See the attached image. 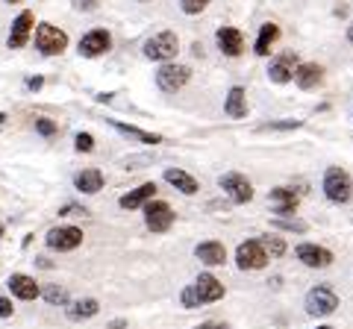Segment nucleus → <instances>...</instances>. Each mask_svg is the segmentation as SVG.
I'll return each mask as SVG.
<instances>
[{"label": "nucleus", "mask_w": 353, "mask_h": 329, "mask_svg": "<svg viewBox=\"0 0 353 329\" xmlns=\"http://www.w3.org/2000/svg\"><path fill=\"white\" fill-rule=\"evenodd\" d=\"M324 194L330 203H347L353 197V180L345 168H327L324 173Z\"/></svg>", "instance_id": "nucleus-1"}, {"label": "nucleus", "mask_w": 353, "mask_h": 329, "mask_svg": "<svg viewBox=\"0 0 353 329\" xmlns=\"http://www.w3.org/2000/svg\"><path fill=\"white\" fill-rule=\"evenodd\" d=\"M68 47V36L65 30L53 27V24H39L36 27V50L44 56H59V53Z\"/></svg>", "instance_id": "nucleus-2"}, {"label": "nucleus", "mask_w": 353, "mask_h": 329, "mask_svg": "<svg viewBox=\"0 0 353 329\" xmlns=\"http://www.w3.org/2000/svg\"><path fill=\"white\" fill-rule=\"evenodd\" d=\"M176 50H180V41H176V36L171 30H162L153 39L145 41V56L153 62H168L176 56Z\"/></svg>", "instance_id": "nucleus-3"}, {"label": "nucleus", "mask_w": 353, "mask_h": 329, "mask_svg": "<svg viewBox=\"0 0 353 329\" xmlns=\"http://www.w3.org/2000/svg\"><path fill=\"white\" fill-rule=\"evenodd\" d=\"M268 250L262 247V241L256 238H250V241H241L239 250H236V262H239V268L241 270H259L268 265Z\"/></svg>", "instance_id": "nucleus-4"}, {"label": "nucleus", "mask_w": 353, "mask_h": 329, "mask_svg": "<svg viewBox=\"0 0 353 329\" xmlns=\"http://www.w3.org/2000/svg\"><path fill=\"white\" fill-rule=\"evenodd\" d=\"M218 185L224 189V194L233 203H250L253 200V185H250V180L245 177V173L230 171V173H224V177L218 180Z\"/></svg>", "instance_id": "nucleus-5"}, {"label": "nucleus", "mask_w": 353, "mask_h": 329, "mask_svg": "<svg viewBox=\"0 0 353 329\" xmlns=\"http://www.w3.org/2000/svg\"><path fill=\"white\" fill-rule=\"evenodd\" d=\"M336 309H339L336 291L324 288V285H318V288H312L306 294V312L312 317H327V315H333Z\"/></svg>", "instance_id": "nucleus-6"}, {"label": "nucleus", "mask_w": 353, "mask_h": 329, "mask_svg": "<svg viewBox=\"0 0 353 329\" xmlns=\"http://www.w3.org/2000/svg\"><path fill=\"white\" fill-rule=\"evenodd\" d=\"M145 224L150 233H168L174 226V209L165 200H150L145 203Z\"/></svg>", "instance_id": "nucleus-7"}, {"label": "nucleus", "mask_w": 353, "mask_h": 329, "mask_svg": "<svg viewBox=\"0 0 353 329\" xmlns=\"http://www.w3.org/2000/svg\"><path fill=\"white\" fill-rule=\"evenodd\" d=\"M50 250H59V253H68L83 244V229L80 226H53L48 235H44Z\"/></svg>", "instance_id": "nucleus-8"}, {"label": "nucleus", "mask_w": 353, "mask_h": 329, "mask_svg": "<svg viewBox=\"0 0 353 329\" xmlns=\"http://www.w3.org/2000/svg\"><path fill=\"white\" fill-rule=\"evenodd\" d=\"M189 76H192V71L185 68V65L168 62V65H162V68L157 71V85L162 92H180L183 85L189 83Z\"/></svg>", "instance_id": "nucleus-9"}, {"label": "nucleus", "mask_w": 353, "mask_h": 329, "mask_svg": "<svg viewBox=\"0 0 353 329\" xmlns=\"http://www.w3.org/2000/svg\"><path fill=\"white\" fill-rule=\"evenodd\" d=\"M109 47H112V36H109L106 30H92L80 39V56H85V59L103 56V53H109Z\"/></svg>", "instance_id": "nucleus-10"}, {"label": "nucleus", "mask_w": 353, "mask_h": 329, "mask_svg": "<svg viewBox=\"0 0 353 329\" xmlns=\"http://www.w3.org/2000/svg\"><path fill=\"white\" fill-rule=\"evenodd\" d=\"M297 65H301V62H297V53H280V56L271 62V68H268L271 83H277V85L292 83V80H294Z\"/></svg>", "instance_id": "nucleus-11"}, {"label": "nucleus", "mask_w": 353, "mask_h": 329, "mask_svg": "<svg viewBox=\"0 0 353 329\" xmlns=\"http://www.w3.org/2000/svg\"><path fill=\"white\" fill-rule=\"evenodd\" d=\"M294 256L303 262L306 268H330L333 265V253H330L327 247H318V244H301L294 250Z\"/></svg>", "instance_id": "nucleus-12"}, {"label": "nucleus", "mask_w": 353, "mask_h": 329, "mask_svg": "<svg viewBox=\"0 0 353 329\" xmlns=\"http://www.w3.org/2000/svg\"><path fill=\"white\" fill-rule=\"evenodd\" d=\"M32 30H36V24H32V12H21L15 21H12V30H9V39H6V45L18 50V47H24L30 36H32Z\"/></svg>", "instance_id": "nucleus-13"}, {"label": "nucleus", "mask_w": 353, "mask_h": 329, "mask_svg": "<svg viewBox=\"0 0 353 329\" xmlns=\"http://www.w3.org/2000/svg\"><path fill=\"white\" fill-rule=\"evenodd\" d=\"M215 41L224 56H241V53H245V36H241L236 27H221Z\"/></svg>", "instance_id": "nucleus-14"}, {"label": "nucleus", "mask_w": 353, "mask_h": 329, "mask_svg": "<svg viewBox=\"0 0 353 329\" xmlns=\"http://www.w3.org/2000/svg\"><path fill=\"white\" fill-rule=\"evenodd\" d=\"M194 291H197V300H201V306L215 303V300L224 297V285H221L212 273H201V277L194 279Z\"/></svg>", "instance_id": "nucleus-15"}, {"label": "nucleus", "mask_w": 353, "mask_h": 329, "mask_svg": "<svg viewBox=\"0 0 353 329\" xmlns=\"http://www.w3.org/2000/svg\"><path fill=\"white\" fill-rule=\"evenodd\" d=\"M6 285H9V291H12L18 300H36L39 294H41L39 282L32 279V277H27V273H12Z\"/></svg>", "instance_id": "nucleus-16"}, {"label": "nucleus", "mask_w": 353, "mask_h": 329, "mask_svg": "<svg viewBox=\"0 0 353 329\" xmlns=\"http://www.w3.org/2000/svg\"><path fill=\"white\" fill-rule=\"evenodd\" d=\"M324 80V68L318 62H303V65H297V71H294V83L301 85L303 92L309 89H318Z\"/></svg>", "instance_id": "nucleus-17"}, {"label": "nucleus", "mask_w": 353, "mask_h": 329, "mask_svg": "<svg viewBox=\"0 0 353 329\" xmlns=\"http://www.w3.org/2000/svg\"><path fill=\"white\" fill-rule=\"evenodd\" d=\"M153 197H157V182H145V185H139V189H132L130 194H124L118 200V206L121 209H139V206H145V203H150Z\"/></svg>", "instance_id": "nucleus-18"}, {"label": "nucleus", "mask_w": 353, "mask_h": 329, "mask_svg": "<svg viewBox=\"0 0 353 329\" xmlns=\"http://www.w3.org/2000/svg\"><path fill=\"white\" fill-rule=\"evenodd\" d=\"M297 194L294 189H274L271 191V206H274V212H277L280 217H289L297 212Z\"/></svg>", "instance_id": "nucleus-19"}, {"label": "nucleus", "mask_w": 353, "mask_h": 329, "mask_svg": "<svg viewBox=\"0 0 353 329\" xmlns=\"http://www.w3.org/2000/svg\"><path fill=\"white\" fill-rule=\"evenodd\" d=\"M194 256L203 262V265H224L227 262V247L221 241H201L194 247Z\"/></svg>", "instance_id": "nucleus-20"}, {"label": "nucleus", "mask_w": 353, "mask_h": 329, "mask_svg": "<svg viewBox=\"0 0 353 329\" xmlns=\"http://www.w3.org/2000/svg\"><path fill=\"white\" fill-rule=\"evenodd\" d=\"M74 189L77 191H83V194H97L103 189V173L97 171V168H85V171H80L74 177Z\"/></svg>", "instance_id": "nucleus-21"}, {"label": "nucleus", "mask_w": 353, "mask_h": 329, "mask_svg": "<svg viewBox=\"0 0 353 329\" xmlns=\"http://www.w3.org/2000/svg\"><path fill=\"white\" fill-rule=\"evenodd\" d=\"M165 182L174 185V189L180 191V194H197V189H201L192 173H185V171H180V168H168V171H165Z\"/></svg>", "instance_id": "nucleus-22"}, {"label": "nucleus", "mask_w": 353, "mask_h": 329, "mask_svg": "<svg viewBox=\"0 0 353 329\" xmlns=\"http://www.w3.org/2000/svg\"><path fill=\"white\" fill-rule=\"evenodd\" d=\"M65 312H68L71 321H88V317H94L97 312H101V303H97L94 297H85V300H68V306H65Z\"/></svg>", "instance_id": "nucleus-23"}, {"label": "nucleus", "mask_w": 353, "mask_h": 329, "mask_svg": "<svg viewBox=\"0 0 353 329\" xmlns=\"http://www.w3.org/2000/svg\"><path fill=\"white\" fill-rule=\"evenodd\" d=\"M224 112L230 118H245L248 115V94H245L241 85H233V89H230L227 103H224Z\"/></svg>", "instance_id": "nucleus-24"}, {"label": "nucleus", "mask_w": 353, "mask_h": 329, "mask_svg": "<svg viewBox=\"0 0 353 329\" xmlns=\"http://www.w3.org/2000/svg\"><path fill=\"white\" fill-rule=\"evenodd\" d=\"M121 136H127V138H136V141H141V145H159V136L157 133H145V129H139V127H130V124H121V120H109Z\"/></svg>", "instance_id": "nucleus-25"}, {"label": "nucleus", "mask_w": 353, "mask_h": 329, "mask_svg": "<svg viewBox=\"0 0 353 329\" xmlns=\"http://www.w3.org/2000/svg\"><path fill=\"white\" fill-rule=\"evenodd\" d=\"M280 39V27L277 24H262V30H259V39H256V56H268L271 53V45Z\"/></svg>", "instance_id": "nucleus-26"}, {"label": "nucleus", "mask_w": 353, "mask_h": 329, "mask_svg": "<svg viewBox=\"0 0 353 329\" xmlns=\"http://www.w3.org/2000/svg\"><path fill=\"white\" fill-rule=\"evenodd\" d=\"M41 294L50 306H68V291H65L62 285H50V288H44Z\"/></svg>", "instance_id": "nucleus-27"}, {"label": "nucleus", "mask_w": 353, "mask_h": 329, "mask_svg": "<svg viewBox=\"0 0 353 329\" xmlns=\"http://www.w3.org/2000/svg\"><path fill=\"white\" fill-rule=\"evenodd\" d=\"M259 241H262V247L268 250V256H274V259L285 253V241H283L280 235H265V238H259Z\"/></svg>", "instance_id": "nucleus-28"}, {"label": "nucleus", "mask_w": 353, "mask_h": 329, "mask_svg": "<svg viewBox=\"0 0 353 329\" xmlns=\"http://www.w3.org/2000/svg\"><path fill=\"white\" fill-rule=\"evenodd\" d=\"M209 3H212V0H180V6H183L185 15H201Z\"/></svg>", "instance_id": "nucleus-29"}, {"label": "nucleus", "mask_w": 353, "mask_h": 329, "mask_svg": "<svg viewBox=\"0 0 353 329\" xmlns=\"http://www.w3.org/2000/svg\"><path fill=\"white\" fill-rule=\"evenodd\" d=\"M36 129H39V133L41 136H57V124H53V120L50 118H36Z\"/></svg>", "instance_id": "nucleus-30"}, {"label": "nucleus", "mask_w": 353, "mask_h": 329, "mask_svg": "<svg viewBox=\"0 0 353 329\" xmlns=\"http://www.w3.org/2000/svg\"><path fill=\"white\" fill-rule=\"evenodd\" d=\"M74 145H77V150H80V153H92L94 150V138L88 136V133H80V136L74 138Z\"/></svg>", "instance_id": "nucleus-31"}, {"label": "nucleus", "mask_w": 353, "mask_h": 329, "mask_svg": "<svg viewBox=\"0 0 353 329\" xmlns=\"http://www.w3.org/2000/svg\"><path fill=\"white\" fill-rule=\"evenodd\" d=\"M183 306H185V309H197V306H201V300H197V291H194V285H189V288L183 291Z\"/></svg>", "instance_id": "nucleus-32"}, {"label": "nucleus", "mask_w": 353, "mask_h": 329, "mask_svg": "<svg viewBox=\"0 0 353 329\" xmlns=\"http://www.w3.org/2000/svg\"><path fill=\"white\" fill-rule=\"evenodd\" d=\"M277 229H289V233H306V224L301 221H274Z\"/></svg>", "instance_id": "nucleus-33"}, {"label": "nucleus", "mask_w": 353, "mask_h": 329, "mask_svg": "<svg viewBox=\"0 0 353 329\" xmlns=\"http://www.w3.org/2000/svg\"><path fill=\"white\" fill-rule=\"evenodd\" d=\"M74 9H80V12H94L97 6H101V0H71Z\"/></svg>", "instance_id": "nucleus-34"}, {"label": "nucleus", "mask_w": 353, "mask_h": 329, "mask_svg": "<svg viewBox=\"0 0 353 329\" xmlns=\"http://www.w3.org/2000/svg\"><path fill=\"white\" fill-rule=\"evenodd\" d=\"M301 120H274V124H265L262 129H297Z\"/></svg>", "instance_id": "nucleus-35"}, {"label": "nucleus", "mask_w": 353, "mask_h": 329, "mask_svg": "<svg viewBox=\"0 0 353 329\" xmlns=\"http://www.w3.org/2000/svg\"><path fill=\"white\" fill-rule=\"evenodd\" d=\"M12 312H15L12 300H9V297H3V294H0V317H12Z\"/></svg>", "instance_id": "nucleus-36"}, {"label": "nucleus", "mask_w": 353, "mask_h": 329, "mask_svg": "<svg viewBox=\"0 0 353 329\" xmlns=\"http://www.w3.org/2000/svg\"><path fill=\"white\" fill-rule=\"evenodd\" d=\"M59 215H85V209H80V206H62Z\"/></svg>", "instance_id": "nucleus-37"}, {"label": "nucleus", "mask_w": 353, "mask_h": 329, "mask_svg": "<svg viewBox=\"0 0 353 329\" xmlns=\"http://www.w3.org/2000/svg\"><path fill=\"white\" fill-rule=\"evenodd\" d=\"M41 83H44L41 76H30V80H27V89H30V92H36V89H41Z\"/></svg>", "instance_id": "nucleus-38"}, {"label": "nucleus", "mask_w": 353, "mask_h": 329, "mask_svg": "<svg viewBox=\"0 0 353 329\" xmlns=\"http://www.w3.org/2000/svg\"><path fill=\"white\" fill-rule=\"evenodd\" d=\"M197 329H227V326H224V323H201Z\"/></svg>", "instance_id": "nucleus-39"}, {"label": "nucleus", "mask_w": 353, "mask_h": 329, "mask_svg": "<svg viewBox=\"0 0 353 329\" xmlns=\"http://www.w3.org/2000/svg\"><path fill=\"white\" fill-rule=\"evenodd\" d=\"M124 326H127L124 321H112V323H109V329H124Z\"/></svg>", "instance_id": "nucleus-40"}, {"label": "nucleus", "mask_w": 353, "mask_h": 329, "mask_svg": "<svg viewBox=\"0 0 353 329\" xmlns=\"http://www.w3.org/2000/svg\"><path fill=\"white\" fill-rule=\"evenodd\" d=\"M347 41H350V45H353V24H350V30H347Z\"/></svg>", "instance_id": "nucleus-41"}, {"label": "nucleus", "mask_w": 353, "mask_h": 329, "mask_svg": "<svg viewBox=\"0 0 353 329\" xmlns=\"http://www.w3.org/2000/svg\"><path fill=\"white\" fill-rule=\"evenodd\" d=\"M6 3H21V0H6Z\"/></svg>", "instance_id": "nucleus-42"}, {"label": "nucleus", "mask_w": 353, "mask_h": 329, "mask_svg": "<svg viewBox=\"0 0 353 329\" xmlns=\"http://www.w3.org/2000/svg\"><path fill=\"white\" fill-rule=\"evenodd\" d=\"M318 329H333V326H318Z\"/></svg>", "instance_id": "nucleus-43"}, {"label": "nucleus", "mask_w": 353, "mask_h": 329, "mask_svg": "<svg viewBox=\"0 0 353 329\" xmlns=\"http://www.w3.org/2000/svg\"><path fill=\"white\" fill-rule=\"evenodd\" d=\"M0 124H3V115H0Z\"/></svg>", "instance_id": "nucleus-44"}, {"label": "nucleus", "mask_w": 353, "mask_h": 329, "mask_svg": "<svg viewBox=\"0 0 353 329\" xmlns=\"http://www.w3.org/2000/svg\"><path fill=\"white\" fill-rule=\"evenodd\" d=\"M0 235H3V226H0Z\"/></svg>", "instance_id": "nucleus-45"}]
</instances>
